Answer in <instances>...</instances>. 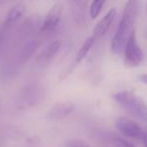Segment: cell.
<instances>
[{
    "instance_id": "cell-16",
    "label": "cell",
    "mask_w": 147,
    "mask_h": 147,
    "mask_svg": "<svg viewBox=\"0 0 147 147\" xmlns=\"http://www.w3.org/2000/svg\"><path fill=\"white\" fill-rule=\"evenodd\" d=\"M87 0H73V3L76 6H79V5H84L85 6V3H86Z\"/></svg>"
},
{
    "instance_id": "cell-18",
    "label": "cell",
    "mask_w": 147,
    "mask_h": 147,
    "mask_svg": "<svg viewBox=\"0 0 147 147\" xmlns=\"http://www.w3.org/2000/svg\"><path fill=\"white\" fill-rule=\"evenodd\" d=\"M143 142V145H144V147H147V132L144 134V136H143V138L141 139Z\"/></svg>"
},
{
    "instance_id": "cell-12",
    "label": "cell",
    "mask_w": 147,
    "mask_h": 147,
    "mask_svg": "<svg viewBox=\"0 0 147 147\" xmlns=\"http://www.w3.org/2000/svg\"><path fill=\"white\" fill-rule=\"evenodd\" d=\"M107 0H93L92 4L90 6V16L92 19H95L99 16L101 10L104 7Z\"/></svg>"
},
{
    "instance_id": "cell-15",
    "label": "cell",
    "mask_w": 147,
    "mask_h": 147,
    "mask_svg": "<svg viewBox=\"0 0 147 147\" xmlns=\"http://www.w3.org/2000/svg\"><path fill=\"white\" fill-rule=\"evenodd\" d=\"M67 147H91L89 144H87L85 141L80 140V139H73L69 141Z\"/></svg>"
},
{
    "instance_id": "cell-1",
    "label": "cell",
    "mask_w": 147,
    "mask_h": 147,
    "mask_svg": "<svg viewBox=\"0 0 147 147\" xmlns=\"http://www.w3.org/2000/svg\"><path fill=\"white\" fill-rule=\"evenodd\" d=\"M139 9H140V0L127 1L118 28L111 43V51L114 55H120L123 51L127 38L129 37L130 33L134 30Z\"/></svg>"
},
{
    "instance_id": "cell-13",
    "label": "cell",
    "mask_w": 147,
    "mask_h": 147,
    "mask_svg": "<svg viewBox=\"0 0 147 147\" xmlns=\"http://www.w3.org/2000/svg\"><path fill=\"white\" fill-rule=\"evenodd\" d=\"M38 47V41L37 40H31L27 43L24 47V49H22V53H21V59H27L30 55H32V53H34V51Z\"/></svg>"
},
{
    "instance_id": "cell-3",
    "label": "cell",
    "mask_w": 147,
    "mask_h": 147,
    "mask_svg": "<svg viewBox=\"0 0 147 147\" xmlns=\"http://www.w3.org/2000/svg\"><path fill=\"white\" fill-rule=\"evenodd\" d=\"M124 63L129 67H137L142 63L144 59V53L137 39L136 30H133L125 42L123 49Z\"/></svg>"
},
{
    "instance_id": "cell-2",
    "label": "cell",
    "mask_w": 147,
    "mask_h": 147,
    "mask_svg": "<svg viewBox=\"0 0 147 147\" xmlns=\"http://www.w3.org/2000/svg\"><path fill=\"white\" fill-rule=\"evenodd\" d=\"M112 97L130 114L147 124V104L139 95L130 90H122Z\"/></svg>"
},
{
    "instance_id": "cell-6",
    "label": "cell",
    "mask_w": 147,
    "mask_h": 147,
    "mask_svg": "<svg viewBox=\"0 0 147 147\" xmlns=\"http://www.w3.org/2000/svg\"><path fill=\"white\" fill-rule=\"evenodd\" d=\"M65 41L63 40H55L53 42L49 43L36 57V63L40 67L49 65L63 49Z\"/></svg>"
},
{
    "instance_id": "cell-11",
    "label": "cell",
    "mask_w": 147,
    "mask_h": 147,
    "mask_svg": "<svg viewBox=\"0 0 147 147\" xmlns=\"http://www.w3.org/2000/svg\"><path fill=\"white\" fill-rule=\"evenodd\" d=\"M25 11V6L23 4H17L16 6H14L10 11H9L8 15L6 16V19L4 21L5 26H9L12 25L13 23H15L23 14Z\"/></svg>"
},
{
    "instance_id": "cell-8",
    "label": "cell",
    "mask_w": 147,
    "mask_h": 147,
    "mask_svg": "<svg viewBox=\"0 0 147 147\" xmlns=\"http://www.w3.org/2000/svg\"><path fill=\"white\" fill-rule=\"evenodd\" d=\"M75 111V105L71 102H61L53 105V108L49 109L47 113V117L51 120H61Z\"/></svg>"
},
{
    "instance_id": "cell-5",
    "label": "cell",
    "mask_w": 147,
    "mask_h": 147,
    "mask_svg": "<svg viewBox=\"0 0 147 147\" xmlns=\"http://www.w3.org/2000/svg\"><path fill=\"white\" fill-rule=\"evenodd\" d=\"M61 15H63V5L61 3H57V4H55L49 9L47 14L45 15V20H43L42 24L40 26L41 32H53L57 28V26H59Z\"/></svg>"
},
{
    "instance_id": "cell-7",
    "label": "cell",
    "mask_w": 147,
    "mask_h": 147,
    "mask_svg": "<svg viewBox=\"0 0 147 147\" xmlns=\"http://www.w3.org/2000/svg\"><path fill=\"white\" fill-rule=\"evenodd\" d=\"M116 14H117V11H116V8H111L108 12L105 14V16L97 23V25L95 26V28L93 29V38L95 40H99L101 39L105 34L107 33L108 29L110 28L111 24L112 22L114 21L115 17H116Z\"/></svg>"
},
{
    "instance_id": "cell-10",
    "label": "cell",
    "mask_w": 147,
    "mask_h": 147,
    "mask_svg": "<svg viewBox=\"0 0 147 147\" xmlns=\"http://www.w3.org/2000/svg\"><path fill=\"white\" fill-rule=\"evenodd\" d=\"M95 42H96V40L93 38L92 35L89 36L88 38L83 42V45H81L80 49H79L78 53H77V55H76L75 65H79V63H82V61L86 59V57L88 55V53H90L91 49H92V47H93V45H95Z\"/></svg>"
},
{
    "instance_id": "cell-4",
    "label": "cell",
    "mask_w": 147,
    "mask_h": 147,
    "mask_svg": "<svg viewBox=\"0 0 147 147\" xmlns=\"http://www.w3.org/2000/svg\"><path fill=\"white\" fill-rule=\"evenodd\" d=\"M115 126L124 136L132 139H142L146 132L135 121L126 117H119L115 120Z\"/></svg>"
},
{
    "instance_id": "cell-9",
    "label": "cell",
    "mask_w": 147,
    "mask_h": 147,
    "mask_svg": "<svg viewBox=\"0 0 147 147\" xmlns=\"http://www.w3.org/2000/svg\"><path fill=\"white\" fill-rule=\"evenodd\" d=\"M41 99V88L37 84L29 85L22 92L21 100L26 106H33Z\"/></svg>"
},
{
    "instance_id": "cell-14",
    "label": "cell",
    "mask_w": 147,
    "mask_h": 147,
    "mask_svg": "<svg viewBox=\"0 0 147 147\" xmlns=\"http://www.w3.org/2000/svg\"><path fill=\"white\" fill-rule=\"evenodd\" d=\"M113 143L116 147H135L133 144H131L130 142H128L127 140L120 137H115L113 138Z\"/></svg>"
},
{
    "instance_id": "cell-17",
    "label": "cell",
    "mask_w": 147,
    "mask_h": 147,
    "mask_svg": "<svg viewBox=\"0 0 147 147\" xmlns=\"http://www.w3.org/2000/svg\"><path fill=\"white\" fill-rule=\"evenodd\" d=\"M139 80H140L141 82L143 83V84L147 85V74H144V75H141V76L139 77Z\"/></svg>"
}]
</instances>
